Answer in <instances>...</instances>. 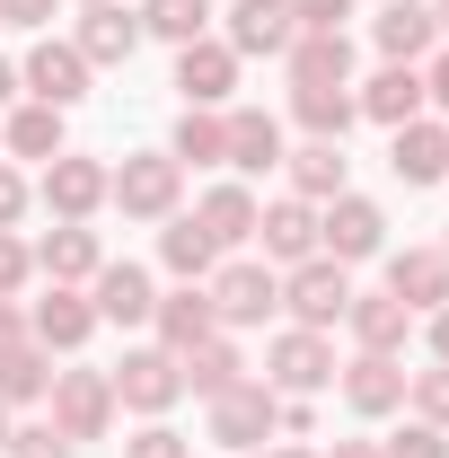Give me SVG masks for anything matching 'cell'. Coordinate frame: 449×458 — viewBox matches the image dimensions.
<instances>
[{
    "label": "cell",
    "instance_id": "cell-1",
    "mask_svg": "<svg viewBox=\"0 0 449 458\" xmlns=\"http://www.w3.org/2000/svg\"><path fill=\"white\" fill-rule=\"evenodd\" d=\"M203 300H212V327L238 335V327H265V318L282 309V274H274V265H256V256H238V265H212Z\"/></svg>",
    "mask_w": 449,
    "mask_h": 458
},
{
    "label": "cell",
    "instance_id": "cell-2",
    "mask_svg": "<svg viewBox=\"0 0 449 458\" xmlns=\"http://www.w3.org/2000/svg\"><path fill=\"white\" fill-rule=\"evenodd\" d=\"M106 203L123 221H176V203H185V168H176L168 150H141V159H123L106 176Z\"/></svg>",
    "mask_w": 449,
    "mask_h": 458
},
{
    "label": "cell",
    "instance_id": "cell-3",
    "mask_svg": "<svg viewBox=\"0 0 449 458\" xmlns=\"http://www.w3.org/2000/svg\"><path fill=\"white\" fill-rule=\"evenodd\" d=\"M45 405H54V432L80 450V441H106L114 432V379L106 370H54V388H45Z\"/></svg>",
    "mask_w": 449,
    "mask_h": 458
},
{
    "label": "cell",
    "instance_id": "cell-4",
    "mask_svg": "<svg viewBox=\"0 0 449 458\" xmlns=\"http://www.w3.org/2000/svg\"><path fill=\"white\" fill-rule=\"evenodd\" d=\"M265 388L274 397H318V388H335V344L318 335V327H282L265 344Z\"/></svg>",
    "mask_w": 449,
    "mask_h": 458
},
{
    "label": "cell",
    "instance_id": "cell-5",
    "mask_svg": "<svg viewBox=\"0 0 449 458\" xmlns=\"http://www.w3.org/2000/svg\"><path fill=\"white\" fill-rule=\"evenodd\" d=\"M282 309H291V327H343V309H352V265L335 256H309V265H291L282 274Z\"/></svg>",
    "mask_w": 449,
    "mask_h": 458
},
{
    "label": "cell",
    "instance_id": "cell-6",
    "mask_svg": "<svg viewBox=\"0 0 449 458\" xmlns=\"http://www.w3.org/2000/svg\"><path fill=\"white\" fill-rule=\"evenodd\" d=\"M318 256H335V265H370V256H388V212H379L370 194L343 185L335 203L318 212Z\"/></svg>",
    "mask_w": 449,
    "mask_h": 458
},
{
    "label": "cell",
    "instance_id": "cell-7",
    "mask_svg": "<svg viewBox=\"0 0 449 458\" xmlns=\"http://www.w3.org/2000/svg\"><path fill=\"white\" fill-rule=\"evenodd\" d=\"M106 379H114V405H132V414H150V423H159V414L185 397V370H176L168 344H132Z\"/></svg>",
    "mask_w": 449,
    "mask_h": 458
},
{
    "label": "cell",
    "instance_id": "cell-8",
    "mask_svg": "<svg viewBox=\"0 0 449 458\" xmlns=\"http://www.w3.org/2000/svg\"><path fill=\"white\" fill-rule=\"evenodd\" d=\"M106 159H89V150H62V159H45V176H36V203L54 212V221H97L106 212Z\"/></svg>",
    "mask_w": 449,
    "mask_h": 458
},
{
    "label": "cell",
    "instance_id": "cell-9",
    "mask_svg": "<svg viewBox=\"0 0 449 458\" xmlns=\"http://www.w3.org/2000/svg\"><path fill=\"white\" fill-rule=\"evenodd\" d=\"M27 256H36L45 283H71V291H89V283H97V265H106V247H97V229H89V221H54Z\"/></svg>",
    "mask_w": 449,
    "mask_h": 458
},
{
    "label": "cell",
    "instance_id": "cell-10",
    "mask_svg": "<svg viewBox=\"0 0 449 458\" xmlns=\"http://www.w3.org/2000/svg\"><path fill=\"white\" fill-rule=\"evenodd\" d=\"M18 89H27V98H36V106H80V98H89V62H80V45H54V36H45V45H36V54L18 62Z\"/></svg>",
    "mask_w": 449,
    "mask_h": 458
},
{
    "label": "cell",
    "instance_id": "cell-11",
    "mask_svg": "<svg viewBox=\"0 0 449 458\" xmlns=\"http://www.w3.org/2000/svg\"><path fill=\"white\" fill-rule=\"evenodd\" d=\"M274 388L265 379H238V388H221L212 397V441L221 450H256V441H274Z\"/></svg>",
    "mask_w": 449,
    "mask_h": 458
},
{
    "label": "cell",
    "instance_id": "cell-12",
    "mask_svg": "<svg viewBox=\"0 0 449 458\" xmlns=\"http://www.w3.org/2000/svg\"><path fill=\"white\" fill-rule=\"evenodd\" d=\"M229 89H238V54H229L221 36L176 45V98L185 106H229Z\"/></svg>",
    "mask_w": 449,
    "mask_h": 458
},
{
    "label": "cell",
    "instance_id": "cell-13",
    "mask_svg": "<svg viewBox=\"0 0 449 458\" xmlns=\"http://www.w3.org/2000/svg\"><path fill=\"white\" fill-rule=\"evenodd\" d=\"M256 247H265V265H309V256H318V203L274 194V203L256 212Z\"/></svg>",
    "mask_w": 449,
    "mask_h": 458
},
{
    "label": "cell",
    "instance_id": "cell-14",
    "mask_svg": "<svg viewBox=\"0 0 449 458\" xmlns=\"http://www.w3.org/2000/svg\"><path fill=\"white\" fill-rule=\"evenodd\" d=\"M388 168H396V185H441V176H449V123H441V114L396 123V132H388Z\"/></svg>",
    "mask_w": 449,
    "mask_h": 458
},
{
    "label": "cell",
    "instance_id": "cell-15",
    "mask_svg": "<svg viewBox=\"0 0 449 458\" xmlns=\"http://www.w3.org/2000/svg\"><path fill=\"white\" fill-rule=\"evenodd\" d=\"M89 335H97V309H89V291H71V283H54L27 309V344H45V352H80Z\"/></svg>",
    "mask_w": 449,
    "mask_h": 458
},
{
    "label": "cell",
    "instance_id": "cell-16",
    "mask_svg": "<svg viewBox=\"0 0 449 458\" xmlns=\"http://www.w3.org/2000/svg\"><path fill=\"white\" fill-rule=\"evenodd\" d=\"M291 36H300V27H291V0H229V54L238 62H256V54H291Z\"/></svg>",
    "mask_w": 449,
    "mask_h": 458
},
{
    "label": "cell",
    "instance_id": "cell-17",
    "mask_svg": "<svg viewBox=\"0 0 449 458\" xmlns=\"http://www.w3.org/2000/svg\"><path fill=\"white\" fill-rule=\"evenodd\" d=\"M71 45H80L89 71H123V62L141 54V18H132L123 0H97V9L80 18V36H71Z\"/></svg>",
    "mask_w": 449,
    "mask_h": 458
},
{
    "label": "cell",
    "instance_id": "cell-18",
    "mask_svg": "<svg viewBox=\"0 0 449 458\" xmlns=\"http://www.w3.org/2000/svg\"><path fill=\"white\" fill-rule=\"evenodd\" d=\"M343 405H352L361 423L396 414V405H405V361H396V352H352V361H343Z\"/></svg>",
    "mask_w": 449,
    "mask_h": 458
},
{
    "label": "cell",
    "instance_id": "cell-19",
    "mask_svg": "<svg viewBox=\"0 0 449 458\" xmlns=\"http://www.w3.org/2000/svg\"><path fill=\"white\" fill-rule=\"evenodd\" d=\"M352 106L370 114V123H388V132L414 123V114H423V62H379V71L352 89Z\"/></svg>",
    "mask_w": 449,
    "mask_h": 458
},
{
    "label": "cell",
    "instance_id": "cell-20",
    "mask_svg": "<svg viewBox=\"0 0 449 458\" xmlns=\"http://www.w3.org/2000/svg\"><path fill=\"white\" fill-rule=\"evenodd\" d=\"M89 309H97V327H150V309H159V291L141 265H97V283H89Z\"/></svg>",
    "mask_w": 449,
    "mask_h": 458
},
{
    "label": "cell",
    "instance_id": "cell-21",
    "mask_svg": "<svg viewBox=\"0 0 449 458\" xmlns=\"http://www.w3.org/2000/svg\"><path fill=\"white\" fill-rule=\"evenodd\" d=\"M343 327H352V344H361V352H405V335H414V309H405L396 291H352Z\"/></svg>",
    "mask_w": 449,
    "mask_h": 458
},
{
    "label": "cell",
    "instance_id": "cell-22",
    "mask_svg": "<svg viewBox=\"0 0 449 458\" xmlns=\"http://www.w3.org/2000/svg\"><path fill=\"white\" fill-rule=\"evenodd\" d=\"M388 291L414 309V318H432V309L449 300V256L441 247H396L388 256Z\"/></svg>",
    "mask_w": 449,
    "mask_h": 458
},
{
    "label": "cell",
    "instance_id": "cell-23",
    "mask_svg": "<svg viewBox=\"0 0 449 458\" xmlns=\"http://www.w3.org/2000/svg\"><path fill=\"white\" fill-rule=\"evenodd\" d=\"M370 45L388 62H423L432 45H441V27H432V0H388L379 18H370Z\"/></svg>",
    "mask_w": 449,
    "mask_h": 458
},
{
    "label": "cell",
    "instance_id": "cell-24",
    "mask_svg": "<svg viewBox=\"0 0 449 458\" xmlns=\"http://www.w3.org/2000/svg\"><path fill=\"white\" fill-rule=\"evenodd\" d=\"M168 159L176 168H229V114L221 106H185L168 132Z\"/></svg>",
    "mask_w": 449,
    "mask_h": 458
},
{
    "label": "cell",
    "instance_id": "cell-25",
    "mask_svg": "<svg viewBox=\"0 0 449 458\" xmlns=\"http://www.w3.org/2000/svg\"><path fill=\"white\" fill-rule=\"evenodd\" d=\"M229 168H238V176L282 168V114H265V106H229Z\"/></svg>",
    "mask_w": 449,
    "mask_h": 458
},
{
    "label": "cell",
    "instance_id": "cell-26",
    "mask_svg": "<svg viewBox=\"0 0 449 458\" xmlns=\"http://www.w3.org/2000/svg\"><path fill=\"white\" fill-rule=\"evenodd\" d=\"M282 71H291V89H352V45L343 36H291Z\"/></svg>",
    "mask_w": 449,
    "mask_h": 458
},
{
    "label": "cell",
    "instance_id": "cell-27",
    "mask_svg": "<svg viewBox=\"0 0 449 458\" xmlns=\"http://www.w3.org/2000/svg\"><path fill=\"white\" fill-rule=\"evenodd\" d=\"M0 150H9V159H62V150H71V141H62V106H36V98L9 106L0 114Z\"/></svg>",
    "mask_w": 449,
    "mask_h": 458
},
{
    "label": "cell",
    "instance_id": "cell-28",
    "mask_svg": "<svg viewBox=\"0 0 449 458\" xmlns=\"http://www.w3.org/2000/svg\"><path fill=\"white\" fill-rule=\"evenodd\" d=\"M150 327H159V344H168V352H194L203 335H221V327H212V300H203V283H176L168 300L150 309Z\"/></svg>",
    "mask_w": 449,
    "mask_h": 458
},
{
    "label": "cell",
    "instance_id": "cell-29",
    "mask_svg": "<svg viewBox=\"0 0 449 458\" xmlns=\"http://www.w3.org/2000/svg\"><path fill=\"white\" fill-rule=\"evenodd\" d=\"M159 265H168L176 283H212V265H221V247H212V229L194 221V212H176L159 229Z\"/></svg>",
    "mask_w": 449,
    "mask_h": 458
},
{
    "label": "cell",
    "instance_id": "cell-30",
    "mask_svg": "<svg viewBox=\"0 0 449 458\" xmlns=\"http://www.w3.org/2000/svg\"><path fill=\"white\" fill-rule=\"evenodd\" d=\"M176 370H185V388H194V397L212 405L221 388H238V379H247V352H238L229 335H203L194 352H176Z\"/></svg>",
    "mask_w": 449,
    "mask_h": 458
},
{
    "label": "cell",
    "instance_id": "cell-31",
    "mask_svg": "<svg viewBox=\"0 0 449 458\" xmlns=\"http://www.w3.org/2000/svg\"><path fill=\"white\" fill-rule=\"evenodd\" d=\"M256 212H265V203H256L238 176H229V185H212V194L194 203V221L212 229V247H247V238H256Z\"/></svg>",
    "mask_w": 449,
    "mask_h": 458
},
{
    "label": "cell",
    "instance_id": "cell-32",
    "mask_svg": "<svg viewBox=\"0 0 449 458\" xmlns=\"http://www.w3.org/2000/svg\"><path fill=\"white\" fill-rule=\"evenodd\" d=\"M282 168H291V194H300V203H335V194H343V141L282 150Z\"/></svg>",
    "mask_w": 449,
    "mask_h": 458
},
{
    "label": "cell",
    "instance_id": "cell-33",
    "mask_svg": "<svg viewBox=\"0 0 449 458\" xmlns=\"http://www.w3.org/2000/svg\"><path fill=\"white\" fill-rule=\"evenodd\" d=\"M291 123L309 141H343L361 123V106H352V89H291Z\"/></svg>",
    "mask_w": 449,
    "mask_h": 458
},
{
    "label": "cell",
    "instance_id": "cell-34",
    "mask_svg": "<svg viewBox=\"0 0 449 458\" xmlns=\"http://www.w3.org/2000/svg\"><path fill=\"white\" fill-rule=\"evenodd\" d=\"M132 18H141V36H159V45L212 36V0H132Z\"/></svg>",
    "mask_w": 449,
    "mask_h": 458
},
{
    "label": "cell",
    "instance_id": "cell-35",
    "mask_svg": "<svg viewBox=\"0 0 449 458\" xmlns=\"http://www.w3.org/2000/svg\"><path fill=\"white\" fill-rule=\"evenodd\" d=\"M45 388H54V352L45 344L0 352V405H45Z\"/></svg>",
    "mask_w": 449,
    "mask_h": 458
},
{
    "label": "cell",
    "instance_id": "cell-36",
    "mask_svg": "<svg viewBox=\"0 0 449 458\" xmlns=\"http://www.w3.org/2000/svg\"><path fill=\"white\" fill-rule=\"evenodd\" d=\"M405 405H414L423 423H441V432H449V361H432V370H405Z\"/></svg>",
    "mask_w": 449,
    "mask_h": 458
},
{
    "label": "cell",
    "instance_id": "cell-37",
    "mask_svg": "<svg viewBox=\"0 0 449 458\" xmlns=\"http://www.w3.org/2000/svg\"><path fill=\"white\" fill-rule=\"evenodd\" d=\"M0 458H80V450L62 441L54 423H9V450H0Z\"/></svg>",
    "mask_w": 449,
    "mask_h": 458
},
{
    "label": "cell",
    "instance_id": "cell-38",
    "mask_svg": "<svg viewBox=\"0 0 449 458\" xmlns=\"http://www.w3.org/2000/svg\"><path fill=\"white\" fill-rule=\"evenodd\" d=\"M379 450H388V458H449V432H441V423H423V414H414V423H405L396 441H379Z\"/></svg>",
    "mask_w": 449,
    "mask_h": 458
},
{
    "label": "cell",
    "instance_id": "cell-39",
    "mask_svg": "<svg viewBox=\"0 0 449 458\" xmlns=\"http://www.w3.org/2000/svg\"><path fill=\"white\" fill-rule=\"evenodd\" d=\"M27 283H36V256H27V238H18V229H0V300H18Z\"/></svg>",
    "mask_w": 449,
    "mask_h": 458
},
{
    "label": "cell",
    "instance_id": "cell-40",
    "mask_svg": "<svg viewBox=\"0 0 449 458\" xmlns=\"http://www.w3.org/2000/svg\"><path fill=\"white\" fill-rule=\"evenodd\" d=\"M343 18H352V0H291V27L300 36H343Z\"/></svg>",
    "mask_w": 449,
    "mask_h": 458
},
{
    "label": "cell",
    "instance_id": "cell-41",
    "mask_svg": "<svg viewBox=\"0 0 449 458\" xmlns=\"http://www.w3.org/2000/svg\"><path fill=\"white\" fill-rule=\"evenodd\" d=\"M123 458H194V450H185V432H176V423H141V432L123 441Z\"/></svg>",
    "mask_w": 449,
    "mask_h": 458
},
{
    "label": "cell",
    "instance_id": "cell-42",
    "mask_svg": "<svg viewBox=\"0 0 449 458\" xmlns=\"http://www.w3.org/2000/svg\"><path fill=\"white\" fill-rule=\"evenodd\" d=\"M27 203H36V185H27L18 168H0V229H18V221H27Z\"/></svg>",
    "mask_w": 449,
    "mask_h": 458
},
{
    "label": "cell",
    "instance_id": "cell-43",
    "mask_svg": "<svg viewBox=\"0 0 449 458\" xmlns=\"http://www.w3.org/2000/svg\"><path fill=\"white\" fill-rule=\"evenodd\" d=\"M274 432L309 441V432H318V405H309V397H282V405H274Z\"/></svg>",
    "mask_w": 449,
    "mask_h": 458
},
{
    "label": "cell",
    "instance_id": "cell-44",
    "mask_svg": "<svg viewBox=\"0 0 449 458\" xmlns=\"http://www.w3.org/2000/svg\"><path fill=\"white\" fill-rule=\"evenodd\" d=\"M0 27H54V0H0Z\"/></svg>",
    "mask_w": 449,
    "mask_h": 458
},
{
    "label": "cell",
    "instance_id": "cell-45",
    "mask_svg": "<svg viewBox=\"0 0 449 458\" xmlns=\"http://www.w3.org/2000/svg\"><path fill=\"white\" fill-rule=\"evenodd\" d=\"M423 106H441V114H449V45L423 62Z\"/></svg>",
    "mask_w": 449,
    "mask_h": 458
},
{
    "label": "cell",
    "instance_id": "cell-46",
    "mask_svg": "<svg viewBox=\"0 0 449 458\" xmlns=\"http://www.w3.org/2000/svg\"><path fill=\"white\" fill-rule=\"evenodd\" d=\"M18 344H27V309H18V300H0V352H18Z\"/></svg>",
    "mask_w": 449,
    "mask_h": 458
},
{
    "label": "cell",
    "instance_id": "cell-47",
    "mask_svg": "<svg viewBox=\"0 0 449 458\" xmlns=\"http://www.w3.org/2000/svg\"><path fill=\"white\" fill-rule=\"evenodd\" d=\"M423 335H432V361H449V300L432 309V327H423Z\"/></svg>",
    "mask_w": 449,
    "mask_h": 458
},
{
    "label": "cell",
    "instance_id": "cell-48",
    "mask_svg": "<svg viewBox=\"0 0 449 458\" xmlns=\"http://www.w3.org/2000/svg\"><path fill=\"white\" fill-rule=\"evenodd\" d=\"M318 458H388L379 441H335V450H318Z\"/></svg>",
    "mask_w": 449,
    "mask_h": 458
},
{
    "label": "cell",
    "instance_id": "cell-49",
    "mask_svg": "<svg viewBox=\"0 0 449 458\" xmlns=\"http://www.w3.org/2000/svg\"><path fill=\"white\" fill-rule=\"evenodd\" d=\"M9 89H18V62H0V106H9Z\"/></svg>",
    "mask_w": 449,
    "mask_h": 458
},
{
    "label": "cell",
    "instance_id": "cell-50",
    "mask_svg": "<svg viewBox=\"0 0 449 458\" xmlns=\"http://www.w3.org/2000/svg\"><path fill=\"white\" fill-rule=\"evenodd\" d=\"M432 27H441V36H449V0H441V9H432Z\"/></svg>",
    "mask_w": 449,
    "mask_h": 458
},
{
    "label": "cell",
    "instance_id": "cell-51",
    "mask_svg": "<svg viewBox=\"0 0 449 458\" xmlns=\"http://www.w3.org/2000/svg\"><path fill=\"white\" fill-rule=\"evenodd\" d=\"M274 458H318V450H300V441H291V450H274Z\"/></svg>",
    "mask_w": 449,
    "mask_h": 458
},
{
    "label": "cell",
    "instance_id": "cell-52",
    "mask_svg": "<svg viewBox=\"0 0 449 458\" xmlns=\"http://www.w3.org/2000/svg\"><path fill=\"white\" fill-rule=\"evenodd\" d=\"M0 450H9V405H0Z\"/></svg>",
    "mask_w": 449,
    "mask_h": 458
},
{
    "label": "cell",
    "instance_id": "cell-53",
    "mask_svg": "<svg viewBox=\"0 0 449 458\" xmlns=\"http://www.w3.org/2000/svg\"><path fill=\"white\" fill-rule=\"evenodd\" d=\"M441 256H449V238H441Z\"/></svg>",
    "mask_w": 449,
    "mask_h": 458
},
{
    "label": "cell",
    "instance_id": "cell-54",
    "mask_svg": "<svg viewBox=\"0 0 449 458\" xmlns=\"http://www.w3.org/2000/svg\"><path fill=\"white\" fill-rule=\"evenodd\" d=\"M89 9H97V0H89Z\"/></svg>",
    "mask_w": 449,
    "mask_h": 458
}]
</instances>
